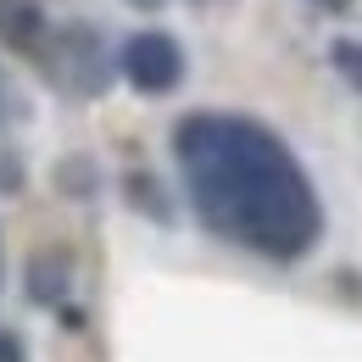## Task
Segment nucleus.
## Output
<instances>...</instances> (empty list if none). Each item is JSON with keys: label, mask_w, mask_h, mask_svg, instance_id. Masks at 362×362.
<instances>
[{"label": "nucleus", "mask_w": 362, "mask_h": 362, "mask_svg": "<svg viewBox=\"0 0 362 362\" xmlns=\"http://www.w3.org/2000/svg\"><path fill=\"white\" fill-rule=\"evenodd\" d=\"M0 189H6V195L23 189V162H17L11 151H0Z\"/></svg>", "instance_id": "obj_8"}, {"label": "nucleus", "mask_w": 362, "mask_h": 362, "mask_svg": "<svg viewBox=\"0 0 362 362\" xmlns=\"http://www.w3.org/2000/svg\"><path fill=\"white\" fill-rule=\"evenodd\" d=\"M0 362H28L23 340H17V334H6V329H0Z\"/></svg>", "instance_id": "obj_10"}, {"label": "nucleus", "mask_w": 362, "mask_h": 362, "mask_svg": "<svg viewBox=\"0 0 362 362\" xmlns=\"http://www.w3.org/2000/svg\"><path fill=\"white\" fill-rule=\"evenodd\" d=\"M173 151L189 201L212 234L262 251L273 262H296L317 245L323 212L313 184L301 162L284 151V139H273L262 123L228 112H195L179 123Z\"/></svg>", "instance_id": "obj_1"}, {"label": "nucleus", "mask_w": 362, "mask_h": 362, "mask_svg": "<svg viewBox=\"0 0 362 362\" xmlns=\"http://www.w3.org/2000/svg\"><path fill=\"white\" fill-rule=\"evenodd\" d=\"M0 279H6V251H0Z\"/></svg>", "instance_id": "obj_13"}, {"label": "nucleus", "mask_w": 362, "mask_h": 362, "mask_svg": "<svg viewBox=\"0 0 362 362\" xmlns=\"http://www.w3.org/2000/svg\"><path fill=\"white\" fill-rule=\"evenodd\" d=\"M45 73L62 95H78V100H95L106 95L117 62L106 56V40L95 34L90 23H62L45 40Z\"/></svg>", "instance_id": "obj_2"}, {"label": "nucleus", "mask_w": 362, "mask_h": 362, "mask_svg": "<svg viewBox=\"0 0 362 362\" xmlns=\"http://www.w3.org/2000/svg\"><path fill=\"white\" fill-rule=\"evenodd\" d=\"M56 189H67V195H90V189H95L90 162H67V168H56Z\"/></svg>", "instance_id": "obj_7"}, {"label": "nucleus", "mask_w": 362, "mask_h": 362, "mask_svg": "<svg viewBox=\"0 0 362 362\" xmlns=\"http://www.w3.org/2000/svg\"><path fill=\"white\" fill-rule=\"evenodd\" d=\"M317 11H334V17H340V11H351V0H313Z\"/></svg>", "instance_id": "obj_11"}, {"label": "nucleus", "mask_w": 362, "mask_h": 362, "mask_svg": "<svg viewBox=\"0 0 362 362\" xmlns=\"http://www.w3.org/2000/svg\"><path fill=\"white\" fill-rule=\"evenodd\" d=\"M17 117V95H11V78H6V67H0V129Z\"/></svg>", "instance_id": "obj_9"}, {"label": "nucleus", "mask_w": 362, "mask_h": 362, "mask_svg": "<svg viewBox=\"0 0 362 362\" xmlns=\"http://www.w3.org/2000/svg\"><path fill=\"white\" fill-rule=\"evenodd\" d=\"M28 301H40V307H62L67 301V262L56 257V251H40V257H28Z\"/></svg>", "instance_id": "obj_5"}, {"label": "nucleus", "mask_w": 362, "mask_h": 362, "mask_svg": "<svg viewBox=\"0 0 362 362\" xmlns=\"http://www.w3.org/2000/svg\"><path fill=\"white\" fill-rule=\"evenodd\" d=\"M195 6H206V0H195Z\"/></svg>", "instance_id": "obj_14"}, {"label": "nucleus", "mask_w": 362, "mask_h": 362, "mask_svg": "<svg viewBox=\"0 0 362 362\" xmlns=\"http://www.w3.org/2000/svg\"><path fill=\"white\" fill-rule=\"evenodd\" d=\"M329 62H334V73H340L351 90H362V40H334Z\"/></svg>", "instance_id": "obj_6"}, {"label": "nucleus", "mask_w": 362, "mask_h": 362, "mask_svg": "<svg viewBox=\"0 0 362 362\" xmlns=\"http://www.w3.org/2000/svg\"><path fill=\"white\" fill-rule=\"evenodd\" d=\"M117 73L139 95H173L184 84V45L173 34H162V28H139L117 50Z\"/></svg>", "instance_id": "obj_3"}, {"label": "nucleus", "mask_w": 362, "mask_h": 362, "mask_svg": "<svg viewBox=\"0 0 362 362\" xmlns=\"http://www.w3.org/2000/svg\"><path fill=\"white\" fill-rule=\"evenodd\" d=\"M45 40H50V23L40 0H0V45L34 56V50H45Z\"/></svg>", "instance_id": "obj_4"}, {"label": "nucleus", "mask_w": 362, "mask_h": 362, "mask_svg": "<svg viewBox=\"0 0 362 362\" xmlns=\"http://www.w3.org/2000/svg\"><path fill=\"white\" fill-rule=\"evenodd\" d=\"M129 6H134V11H162L168 0H129Z\"/></svg>", "instance_id": "obj_12"}]
</instances>
